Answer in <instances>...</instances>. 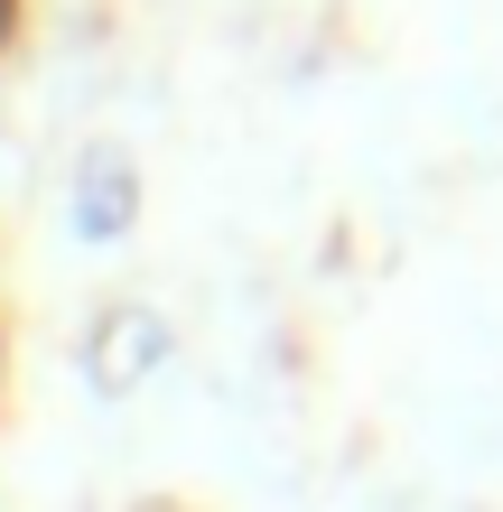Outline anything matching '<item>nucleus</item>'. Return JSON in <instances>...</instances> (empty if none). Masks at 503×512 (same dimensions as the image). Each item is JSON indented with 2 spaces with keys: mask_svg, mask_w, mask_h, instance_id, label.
Here are the masks:
<instances>
[{
  "mask_svg": "<svg viewBox=\"0 0 503 512\" xmlns=\"http://www.w3.org/2000/svg\"><path fill=\"white\" fill-rule=\"evenodd\" d=\"M131 205H140L131 168H122V159H94V177H84V196H75V224H84V233H122Z\"/></svg>",
  "mask_w": 503,
  "mask_h": 512,
  "instance_id": "obj_1",
  "label": "nucleus"
}]
</instances>
